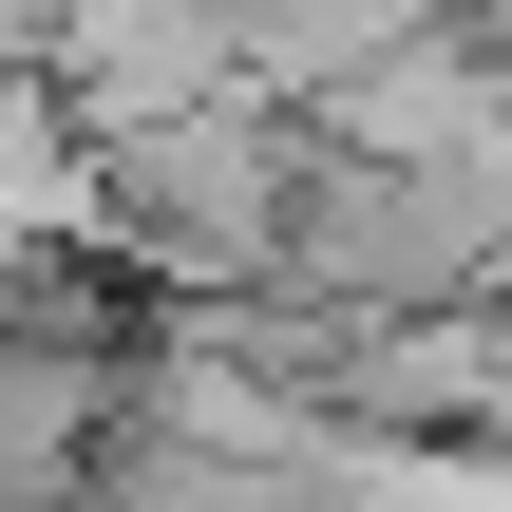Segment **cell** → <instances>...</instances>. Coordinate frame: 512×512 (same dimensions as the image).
<instances>
[{
    "label": "cell",
    "instance_id": "6da1fadb",
    "mask_svg": "<svg viewBox=\"0 0 512 512\" xmlns=\"http://www.w3.org/2000/svg\"><path fill=\"white\" fill-rule=\"evenodd\" d=\"M114 266L171 285V304H247L285 285V228H304V171H323V114L285 95H209L171 133H114Z\"/></svg>",
    "mask_w": 512,
    "mask_h": 512
}]
</instances>
